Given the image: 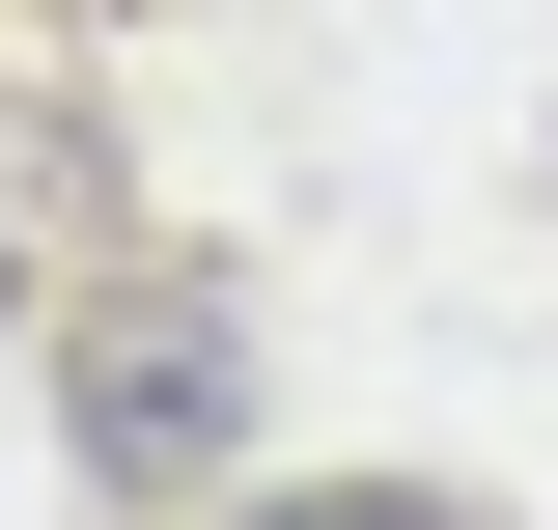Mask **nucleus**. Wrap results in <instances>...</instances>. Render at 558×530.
I'll use <instances>...</instances> for the list:
<instances>
[{"mask_svg": "<svg viewBox=\"0 0 558 530\" xmlns=\"http://www.w3.org/2000/svg\"><path fill=\"white\" fill-rule=\"evenodd\" d=\"M196 419H223V335L196 308H140L112 363H84V447H112V474H196Z\"/></svg>", "mask_w": 558, "mask_h": 530, "instance_id": "nucleus-1", "label": "nucleus"}, {"mask_svg": "<svg viewBox=\"0 0 558 530\" xmlns=\"http://www.w3.org/2000/svg\"><path fill=\"white\" fill-rule=\"evenodd\" d=\"M252 530H475V503H418V474H336V503H252Z\"/></svg>", "mask_w": 558, "mask_h": 530, "instance_id": "nucleus-2", "label": "nucleus"}]
</instances>
